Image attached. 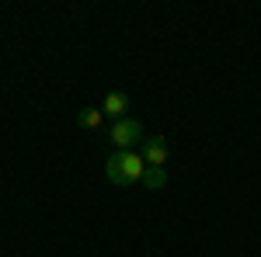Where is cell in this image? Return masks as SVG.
<instances>
[{
	"label": "cell",
	"instance_id": "6",
	"mask_svg": "<svg viewBox=\"0 0 261 257\" xmlns=\"http://www.w3.org/2000/svg\"><path fill=\"white\" fill-rule=\"evenodd\" d=\"M77 122H81L84 129H98L101 122H105V111L101 108H84L81 115H77Z\"/></svg>",
	"mask_w": 261,
	"mask_h": 257
},
{
	"label": "cell",
	"instance_id": "3",
	"mask_svg": "<svg viewBox=\"0 0 261 257\" xmlns=\"http://www.w3.org/2000/svg\"><path fill=\"white\" fill-rule=\"evenodd\" d=\"M167 139L164 136H150V139H143L140 142V157H143V163L146 167H164L167 163Z\"/></svg>",
	"mask_w": 261,
	"mask_h": 257
},
{
	"label": "cell",
	"instance_id": "5",
	"mask_svg": "<svg viewBox=\"0 0 261 257\" xmlns=\"http://www.w3.org/2000/svg\"><path fill=\"white\" fill-rule=\"evenodd\" d=\"M143 184H146L150 191H161L164 184H167V170H164V167H146V170H143Z\"/></svg>",
	"mask_w": 261,
	"mask_h": 257
},
{
	"label": "cell",
	"instance_id": "1",
	"mask_svg": "<svg viewBox=\"0 0 261 257\" xmlns=\"http://www.w3.org/2000/svg\"><path fill=\"white\" fill-rule=\"evenodd\" d=\"M143 170H146V163H143V157H140V153H133V150H115V153L108 157V163H105L108 181L119 184V188L143 181Z\"/></svg>",
	"mask_w": 261,
	"mask_h": 257
},
{
	"label": "cell",
	"instance_id": "4",
	"mask_svg": "<svg viewBox=\"0 0 261 257\" xmlns=\"http://www.w3.org/2000/svg\"><path fill=\"white\" fill-rule=\"evenodd\" d=\"M101 111H105V119L122 122V119H125V111H129V98H125L122 91H108V94H105V104H101Z\"/></svg>",
	"mask_w": 261,
	"mask_h": 257
},
{
	"label": "cell",
	"instance_id": "2",
	"mask_svg": "<svg viewBox=\"0 0 261 257\" xmlns=\"http://www.w3.org/2000/svg\"><path fill=\"white\" fill-rule=\"evenodd\" d=\"M108 139L115 142V150H133V146H136V142H143L146 136H143V125H140V122L125 115L122 122H115V125H112Z\"/></svg>",
	"mask_w": 261,
	"mask_h": 257
}]
</instances>
